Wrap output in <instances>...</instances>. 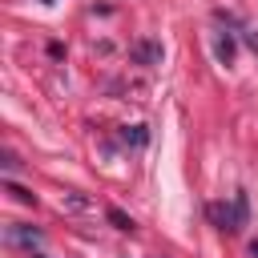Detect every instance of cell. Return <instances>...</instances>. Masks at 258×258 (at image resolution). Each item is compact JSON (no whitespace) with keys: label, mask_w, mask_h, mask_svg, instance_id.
<instances>
[{"label":"cell","mask_w":258,"mask_h":258,"mask_svg":"<svg viewBox=\"0 0 258 258\" xmlns=\"http://www.w3.org/2000/svg\"><path fill=\"white\" fill-rule=\"evenodd\" d=\"M32 258H44V254H32Z\"/></svg>","instance_id":"9"},{"label":"cell","mask_w":258,"mask_h":258,"mask_svg":"<svg viewBox=\"0 0 258 258\" xmlns=\"http://www.w3.org/2000/svg\"><path fill=\"white\" fill-rule=\"evenodd\" d=\"M250 258H258V238H254V242H250Z\"/></svg>","instance_id":"8"},{"label":"cell","mask_w":258,"mask_h":258,"mask_svg":"<svg viewBox=\"0 0 258 258\" xmlns=\"http://www.w3.org/2000/svg\"><path fill=\"white\" fill-rule=\"evenodd\" d=\"M121 137H125V145H137V149H141V145L149 141V133H145V125H133V129H125Z\"/></svg>","instance_id":"6"},{"label":"cell","mask_w":258,"mask_h":258,"mask_svg":"<svg viewBox=\"0 0 258 258\" xmlns=\"http://www.w3.org/2000/svg\"><path fill=\"white\" fill-rule=\"evenodd\" d=\"M206 218L222 234H242V226L250 222V198H246V189H234L230 202H210L206 206Z\"/></svg>","instance_id":"1"},{"label":"cell","mask_w":258,"mask_h":258,"mask_svg":"<svg viewBox=\"0 0 258 258\" xmlns=\"http://www.w3.org/2000/svg\"><path fill=\"white\" fill-rule=\"evenodd\" d=\"M129 56H133V64L153 69V64H161V56H165V52H161V44H157V40H149V36H145V40H133V44H129Z\"/></svg>","instance_id":"3"},{"label":"cell","mask_w":258,"mask_h":258,"mask_svg":"<svg viewBox=\"0 0 258 258\" xmlns=\"http://www.w3.org/2000/svg\"><path fill=\"white\" fill-rule=\"evenodd\" d=\"M105 218H109V222H113L117 230H125V234H133V218H129V214H121V210H113V206H109V210H105Z\"/></svg>","instance_id":"5"},{"label":"cell","mask_w":258,"mask_h":258,"mask_svg":"<svg viewBox=\"0 0 258 258\" xmlns=\"http://www.w3.org/2000/svg\"><path fill=\"white\" fill-rule=\"evenodd\" d=\"M234 52H238V48H234V36H230V32H218V36H214V56H218L222 64H234Z\"/></svg>","instance_id":"4"},{"label":"cell","mask_w":258,"mask_h":258,"mask_svg":"<svg viewBox=\"0 0 258 258\" xmlns=\"http://www.w3.org/2000/svg\"><path fill=\"white\" fill-rule=\"evenodd\" d=\"M4 242L8 246H20V250H40V242H44V234L36 230V226H24V222H8L4 226Z\"/></svg>","instance_id":"2"},{"label":"cell","mask_w":258,"mask_h":258,"mask_svg":"<svg viewBox=\"0 0 258 258\" xmlns=\"http://www.w3.org/2000/svg\"><path fill=\"white\" fill-rule=\"evenodd\" d=\"M4 189H8V194H12L16 202H24V206H32V202H36V198H32V194H28L24 185H16V181H4Z\"/></svg>","instance_id":"7"}]
</instances>
